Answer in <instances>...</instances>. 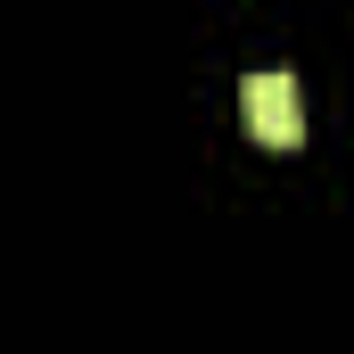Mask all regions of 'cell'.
Here are the masks:
<instances>
[{
	"instance_id": "1",
	"label": "cell",
	"mask_w": 354,
	"mask_h": 354,
	"mask_svg": "<svg viewBox=\"0 0 354 354\" xmlns=\"http://www.w3.org/2000/svg\"><path fill=\"white\" fill-rule=\"evenodd\" d=\"M239 124L264 140V149H297L305 140V107H297V83L272 66V75H248L239 83Z\"/></svg>"
}]
</instances>
